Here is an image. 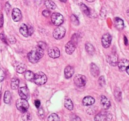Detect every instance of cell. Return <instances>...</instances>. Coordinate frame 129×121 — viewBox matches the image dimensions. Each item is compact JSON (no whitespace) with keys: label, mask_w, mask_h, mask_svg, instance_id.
I'll return each instance as SVG.
<instances>
[{"label":"cell","mask_w":129,"mask_h":121,"mask_svg":"<svg viewBox=\"0 0 129 121\" xmlns=\"http://www.w3.org/2000/svg\"><path fill=\"white\" fill-rule=\"evenodd\" d=\"M34 73L31 71H26L25 72V78L28 81H34Z\"/></svg>","instance_id":"obj_27"},{"label":"cell","mask_w":129,"mask_h":121,"mask_svg":"<svg viewBox=\"0 0 129 121\" xmlns=\"http://www.w3.org/2000/svg\"><path fill=\"white\" fill-rule=\"evenodd\" d=\"M39 115H40L41 117H44V110H43V109L42 108H39Z\"/></svg>","instance_id":"obj_45"},{"label":"cell","mask_w":129,"mask_h":121,"mask_svg":"<svg viewBox=\"0 0 129 121\" xmlns=\"http://www.w3.org/2000/svg\"><path fill=\"white\" fill-rule=\"evenodd\" d=\"M91 73L94 77H98L100 75V69L94 63H91L90 65Z\"/></svg>","instance_id":"obj_19"},{"label":"cell","mask_w":129,"mask_h":121,"mask_svg":"<svg viewBox=\"0 0 129 121\" xmlns=\"http://www.w3.org/2000/svg\"><path fill=\"white\" fill-rule=\"evenodd\" d=\"M60 1H61V2L65 3V2H66V1H67V0H60Z\"/></svg>","instance_id":"obj_51"},{"label":"cell","mask_w":129,"mask_h":121,"mask_svg":"<svg viewBox=\"0 0 129 121\" xmlns=\"http://www.w3.org/2000/svg\"><path fill=\"white\" fill-rule=\"evenodd\" d=\"M50 11L48 10H45L42 11V15H44V16H45V17H48V16L50 15Z\"/></svg>","instance_id":"obj_42"},{"label":"cell","mask_w":129,"mask_h":121,"mask_svg":"<svg viewBox=\"0 0 129 121\" xmlns=\"http://www.w3.org/2000/svg\"><path fill=\"white\" fill-rule=\"evenodd\" d=\"M85 49L87 52L89 54H90V55H93L94 54L95 49H94V47L91 44H90V43H86L85 45Z\"/></svg>","instance_id":"obj_26"},{"label":"cell","mask_w":129,"mask_h":121,"mask_svg":"<svg viewBox=\"0 0 129 121\" xmlns=\"http://www.w3.org/2000/svg\"><path fill=\"white\" fill-rule=\"evenodd\" d=\"M71 20L72 23H73V25H76V26H78L79 24V21L78 20V18L75 16L74 15H72L71 16Z\"/></svg>","instance_id":"obj_32"},{"label":"cell","mask_w":129,"mask_h":121,"mask_svg":"<svg viewBox=\"0 0 129 121\" xmlns=\"http://www.w3.org/2000/svg\"><path fill=\"white\" fill-rule=\"evenodd\" d=\"M64 106L69 110H73V102L68 97H66L65 98V100H64Z\"/></svg>","instance_id":"obj_23"},{"label":"cell","mask_w":129,"mask_h":121,"mask_svg":"<svg viewBox=\"0 0 129 121\" xmlns=\"http://www.w3.org/2000/svg\"><path fill=\"white\" fill-rule=\"evenodd\" d=\"M87 79L85 76L82 74H76L74 78V84L79 87H82L85 86L86 83Z\"/></svg>","instance_id":"obj_7"},{"label":"cell","mask_w":129,"mask_h":121,"mask_svg":"<svg viewBox=\"0 0 129 121\" xmlns=\"http://www.w3.org/2000/svg\"><path fill=\"white\" fill-rule=\"evenodd\" d=\"M11 93L9 91H6L5 93V95H4V102L5 103H10V102H11Z\"/></svg>","instance_id":"obj_29"},{"label":"cell","mask_w":129,"mask_h":121,"mask_svg":"<svg viewBox=\"0 0 129 121\" xmlns=\"http://www.w3.org/2000/svg\"><path fill=\"white\" fill-rule=\"evenodd\" d=\"M66 34V29L65 28L63 27L62 26H58L55 30L53 32V37L55 38V39H61L65 36Z\"/></svg>","instance_id":"obj_6"},{"label":"cell","mask_w":129,"mask_h":121,"mask_svg":"<svg viewBox=\"0 0 129 121\" xmlns=\"http://www.w3.org/2000/svg\"><path fill=\"white\" fill-rule=\"evenodd\" d=\"M48 54H49V57L53 59H55L60 56V52L59 49L56 47H50V49L48 50Z\"/></svg>","instance_id":"obj_11"},{"label":"cell","mask_w":129,"mask_h":121,"mask_svg":"<svg viewBox=\"0 0 129 121\" xmlns=\"http://www.w3.org/2000/svg\"><path fill=\"white\" fill-rule=\"evenodd\" d=\"M76 46V45L73 42H72L71 40L68 42L65 46L66 52L67 54H69V55L73 54L74 52V50H75Z\"/></svg>","instance_id":"obj_14"},{"label":"cell","mask_w":129,"mask_h":121,"mask_svg":"<svg viewBox=\"0 0 129 121\" xmlns=\"http://www.w3.org/2000/svg\"><path fill=\"white\" fill-rule=\"evenodd\" d=\"M117 65H118V69L121 71H125L126 69L129 66V60L126 59H122L118 62Z\"/></svg>","instance_id":"obj_15"},{"label":"cell","mask_w":129,"mask_h":121,"mask_svg":"<svg viewBox=\"0 0 129 121\" xmlns=\"http://www.w3.org/2000/svg\"><path fill=\"white\" fill-rule=\"evenodd\" d=\"M115 95L116 98L118 100V101H120L122 99V93H121L120 90L119 89L117 88V89H116L115 92Z\"/></svg>","instance_id":"obj_33"},{"label":"cell","mask_w":129,"mask_h":121,"mask_svg":"<svg viewBox=\"0 0 129 121\" xmlns=\"http://www.w3.org/2000/svg\"><path fill=\"white\" fill-rule=\"evenodd\" d=\"M124 42H125V44L126 45H128V40H127V37H126L125 36L124 37Z\"/></svg>","instance_id":"obj_47"},{"label":"cell","mask_w":129,"mask_h":121,"mask_svg":"<svg viewBox=\"0 0 129 121\" xmlns=\"http://www.w3.org/2000/svg\"><path fill=\"white\" fill-rule=\"evenodd\" d=\"M106 15H107V11H106V9L105 8H102V10H101L100 15L102 17H105Z\"/></svg>","instance_id":"obj_41"},{"label":"cell","mask_w":129,"mask_h":121,"mask_svg":"<svg viewBox=\"0 0 129 121\" xmlns=\"http://www.w3.org/2000/svg\"><path fill=\"white\" fill-rule=\"evenodd\" d=\"M14 68H15V70L17 73L21 74V73H23L24 72L26 71V67L25 66V64L21 63H16L14 64Z\"/></svg>","instance_id":"obj_16"},{"label":"cell","mask_w":129,"mask_h":121,"mask_svg":"<svg viewBox=\"0 0 129 121\" xmlns=\"http://www.w3.org/2000/svg\"><path fill=\"white\" fill-rule=\"evenodd\" d=\"M74 73V69L73 67L71 66H68L66 67L65 69H64V75H65L66 78L68 79V78H71Z\"/></svg>","instance_id":"obj_18"},{"label":"cell","mask_w":129,"mask_h":121,"mask_svg":"<svg viewBox=\"0 0 129 121\" xmlns=\"http://www.w3.org/2000/svg\"><path fill=\"white\" fill-rule=\"evenodd\" d=\"M8 40L9 42L12 44H15L16 42V39H15V37L14 36H13V35H10V36L8 37Z\"/></svg>","instance_id":"obj_36"},{"label":"cell","mask_w":129,"mask_h":121,"mask_svg":"<svg viewBox=\"0 0 129 121\" xmlns=\"http://www.w3.org/2000/svg\"><path fill=\"white\" fill-rule=\"evenodd\" d=\"M18 94L21 98L27 100L30 97V92H29L28 88L26 86H22L19 88Z\"/></svg>","instance_id":"obj_10"},{"label":"cell","mask_w":129,"mask_h":121,"mask_svg":"<svg viewBox=\"0 0 129 121\" xmlns=\"http://www.w3.org/2000/svg\"><path fill=\"white\" fill-rule=\"evenodd\" d=\"M114 24L116 28L118 30H122L124 28V22L123 20L118 17H116L114 19Z\"/></svg>","instance_id":"obj_17"},{"label":"cell","mask_w":129,"mask_h":121,"mask_svg":"<svg viewBox=\"0 0 129 121\" xmlns=\"http://www.w3.org/2000/svg\"><path fill=\"white\" fill-rule=\"evenodd\" d=\"M35 105L36 106L37 108H39L40 106V101L39 100H36L35 101Z\"/></svg>","instance_id":"obj_46"},{"label":"cell","mask_w":129,"mask_h":121,"mask_svg":"<svg viewBox=\"0 0 129 121\" xmlns=\"http://www.w3.org/2000/svg\"><path fill=\"white\" fill-rule=\"evenodd\" d=\"M107 62L112 66H116L118 64V57L117 53L112 52L107 56Z\"/></svg>","instance_id":"obj_8"},{"label":"cell","mask_w":129,"mask_h":121,"mask_svg":"<svg viewBox=\"0 0 129 121\" xmlns=\"http://www.w3.org/2000/svg\"><path fill=\"white\" fill-rule=\"evenodd\" d=\"M28 28V35L29 36H31L34 32V29L33 28V26H31V25H28L27 26Z\"/></svg>","instance_id":"obj_38"},{"label":"cell","mask_w":129,"mask_h":121,"mask_svg":"<svg viewBox=\"0 0 129 121\" xmlns=\"http://www.w3.org/2000/svg\"><path fill=\"white\" fill-rule=\"evenodd\" d=\"M126 71H127V74H128V75H129V66L128 67V68H127V69H126Z\"/></svg>","instance_id":"obj_48"},{"label":"cell","mask_w":129,"mask_h":121,"mask_svg":"<svg viewBox=\"0 0 129 121\" xmlns=\"http://www.w3.org/2000/svg\"><path fill=\"white\" fill-rule=\"evenodd\" d=\"M112 118V113L107 111H102L94 117V121H110Z\"/></svg>","instance_id":"obj_3"},{"label":"cell","mask_w":129,"mask_h":121,"mask_svg":"<svg viewBox=\"0 0 129 121\" xmlns=\"http://www.w3.org/2000/svg\"><path fill=\"white\" fill-rule=\"evenodd\" d=\"M47 81V78L45 74L41 71L37 72L36 74H35L34 78V81L35 84L37 85H43L45 84Z\"/></svg>","instance_id":"obj_2"},{"label":"cell","mask_w":129,"mask_h":121,"mask_svg":"<svg viewBox=\"0 0 129 121\" xmlns=\"http://www.w3.org/2000/svg\"><path fill=\"white\" fill-rule=\"evenodd\" d=\"M16 106L19 111L23 113L26 111H28V109L29 108V103L26 100L23 99V98H20L16 101Z\"/></svg>","instance_id":"obj_4"},{"label":"cell","mask_w":129,"mask_h":121,"mask_svg":"<svg viewBox=\"0 0 129 121\" xmlns=\"http://www.w3.org/2000/svg\"><path fill=\"white\" fill-rule=\"evenodd\" d=\"M3 23H4L3 15V14H1V15H0V28L3 26Z\"/></svg>","instance_id":"obj_43"},{"label":"cell","mask_w":129,"mask_h":121,"mask_svg":"<svg viewBox=\"0 0 129 121\" xmlns=\"http://www.w3.org/2000/svg\"><path fill=\"white\" fill-rule=\"evenodd\" d=\"M98 83H99L101 86H105V77L103 76L100 77L99 79H98Z\"/></svg>","instance_id":"obj_34"},{"label":"cell","mask_w":129,"mask_h":121,"mask_svg":"<svg viewBox=\"0 0 129 121\" xmlns=\"http://www.w3.org/2000/svg\"><path fill=\"white\" fill-rule=\"evenodd\" d=\"M100 105L103 109L107 110L110 107L111 103L107 97L102 95L100 97Z\"/></svg>","instance_id":"obj_13"},{"label":"cell","mask_w":129,"mask_h":121,"mask_svg":"<svg viewBox=\"0 0 129 121\" xmlns=\"http://www.w3.org/2000/svg\"><path fill=\"white\" fill-rule=\"evenodd\" d=\"M37 46H39V47H40L41 49H42L43 50H45L46 49L47 45L45 43H44V42H39V44H38Z\"/></svg>","instance_id":"obj_37"},{"label":"cell","mask_w":129,"mask_h":121,"mask_svg":"<svg viewBox=\"0 0 129 121\" xmlns=\"http://www.w3.org/2000/svg\"><path fill=\"white\" fill-rule=\"evenodd\" d=\"M0 39H1V40H2L4 43H5L6 44H8L7 40H6V38L3 33H1V34H0Z\"/></svg>","instance_id":"obj_39"},{"label":"cell","mask_w":129,"mask_h":121,"mask_svg":"<svg viewBox=\"0 0 129 121\" xmlns=\"http://www.w3.org/2000/svg\"><path fill=\"white\" fill-rule=\"evenodd\" d=\"M20 81L18 78H13L11 80V88L12 89H16L18 88Z\"/></svg>","instance_id":"obj_25"},{"label":"cell","mask_w":129,"mask_h":121,"mask_svg":"<svg viewBox=\"0 0 129 121\" xmlns=\"http://www.w3.org/2000/svg\"><path fill=\"white\" fill-rule=\"evenodd\" d=\"M48 121H60L59 117L56 113H52L48 117Z\"/></svg>","instance_id":"obj_30"},{"label":"cell","mask_w":129,"mask_h":121,"mask_svg":"<svg viewBox=\"0 0 129 121\" xmlns=\"http://www.w3.org/2000/svg\"><path fill=\"white\" fill-rule=\"evenodd\" d=\"M5 77V74L4 71L1 68H0V82H2L4 80Z\"/></svg>","instance_id":"obj_35"},{"label":"cell","mask_w":129,"mask_h":121,"mask_svg":"<svg viewBox=\"0 0 129 121\" xmlns=\"http://www.w3.org/2000/svg\"><path fill=\"white\" fill-rule=\"evenodd\" d=\"M79 6H80V8L81 10V11H83V12L84 13L86 16H90L91 15L90 10H89V8H88L85 4L83 3H81L79 4Z\"/></svg>","instance_id":"obj_24"},{"label":"cell","mask_w":129,"mask_h":121,"mask_svg":"<svg viewBox=\"0 0 129 121\" xmlns=\"http://www.w3.org/2000/svg\"><path fill=\"white\" fill-rule=\"evenodd\" d=\"M127 15H128V16H129V9H128V10H127Z\"/></svg>","instance_id":"obj_50"},{"label":"cell","mask_w":129,"mask_h":121,"mask_svg":"<svg viewBox=\"0 0 129 121\" xmlns=\"http://www.w3.org/2000/svg\"><path fill=\"white\" fill-rule=\"evenodd\" d=\"M86 1H88V2H89V3H92V2H93V1H95V0H86Z\"/></svg>","instance_id":"obj_49"},{"label":"cell","mask_w":129,"mask_h":121,"mask_svg":"<svg viewBox=\"0 0 129 121\" xmlns=\"http://www.w3.org/2000/svg\"><path fill=\"white\" fill-rule=\"evenodd\" d=\"M1 88L0 87V97H1Z\"/></svg>","instance_id":"obj_52"},{"label":"cell","mask_w":129,"mask_h":121,"mask_svg":"<svg viewBox=\"0 0 129 121\" xmlns=\"http://www.w3.org/2000/svg\"><path fill=\"white\" fill-rule=\"evenodd\" d=\"M44 54V50L39 46H37L28 54V59L30 63L34 64L37 63L42 57Z\"/></svg>","instance_id":"obj_1"},{"label":"cell","mask_w":129,"mask_h":121,"mask_svg":"<svg viewBox=\"0 0 129 121\" xmlns=\"http://www.w3.org/2000/svg\"><path fill=\"white\" fill-rule=\"evenodd\" d=\"M97 108L96 107L90 106L86 109V112L88 115H93L96 112Z\"/></svg>","instance_id":"obj_31"},{"label":"cell","mask_w":129,"mask_h":121,"mask_svg":"<svg viewBox=\"0 0 129 121\" xmlns=\"http://www.w3.org/2000/svg\"><path fill=\"white\" fill-rule=\"evenodd\" d=\"M10 5L9 4V3H6V5H5V9H6V11H7V13H8V12H10Z\"/></svg>","instance_id":"obj_44"},{"label":"cell","mask_w":129,"mask_h":121,"mask_svg":"<svg viewBox=\"0 0 129 121\" xmlns=\"http://www.w3.org/2000/svg\"><path fill=\"white\" fill-rule=\"evenodd\" d=\"M44 4H45V7L49 10H54L56 8V5L54 1H51V0H46Z\"/></svg>","instance_id":"obj_21"},{"label":"cell","mask_w":129,"mask_h":121,"mask_svg":"<svg viewBox=\"0 0 129 121\" xmlns=\"http://www.w3.org/2000/svg\"><path fill=\"white\" fill-rule=\"evenodd\" d=\"M51 21L54 25L60 26L64 22V17L59 13H54L51 15Z\"/></svg>","instance_id":"obj_5"},{"label":"cell","mask_w":129,"mask_h":121,"mask_svg":"<svg viewBox=\"0 0 129 121\" xmlns=\"http://www.w3.org/2000/svg\"><path fill=\"white\" fill-rule=\"evenodd\" d=\"M112 36L110 34H105L103 35L102 38V45L104 48L109 47L112 42Z\"/></svg>","instance_id":"obj_9"},{"label":"cell","mask_w":129,"mask_h":121,"mask_svg":"<svg viewBox=\"0 0 129 121\" xmlns=\"http://www.w3.org/2000/svg\"><path fill=\"white\" fill-rule=\"evenodd\" d=\"M31 115L30 112L28 111L23 112V114L21 115V118L23 121H31Z\"/></svg>","instance_id":"obj_28"},{"label":"cell","mask_w":129,"mask_h":121,"mask_svg":"<svg viewBox=\"0 0 129 121\" xmlns=\"http://www.w3.org/2000/svg\"><path fill=\"white\" fill-rule=\"evenodd\" d=\"M20 32L23 36L25 37H28V28L25 24L23 23L20 25Z\"/></svg>","instance_id":"obj_22"},{"label":"cell","mask_w":129,"mask_h":121,"mask_svg":"<svg viewBox=\"0 0 129 121\" xmlns=\"http://www.w3.org/2000/svg\"><path fill=\"white\" fill-rule=\"evenodd\" d=\"M95 102V100L91 96H86L83 100V104L84 106H90L94 104Z\"/></svg>","instance_id":"obj_20"},{"label":"cell","mask_w":129,"mask_h":121,"mask_svg":"<svg viewBox=\"0 0 129 121\" xmlns=\"http://www.w3.org/2000/svg\"><path fill=\"white\" fill-rule=\"evenodd\" d=\"M71 121H81V118L77 115H73L71 118Z\"/></svg>","instance_id":"obj_40"},{"label":"cell","mask_w":129,"mask_h":121,"mask_svg":"<svg viewBox=\"0 0 129 121\" xmlns=\"http://www.w3.org/2000/svg\"><path fill=\"white\" fill-rule=\"evenodd\" d=\"M11 16H12V19L13 20V21H16V22L20 21L21 17H22L21 11L20 9L17 8H15L13 10Z\"/></svg>","instance_id":"obj_12"}]
</instances>
